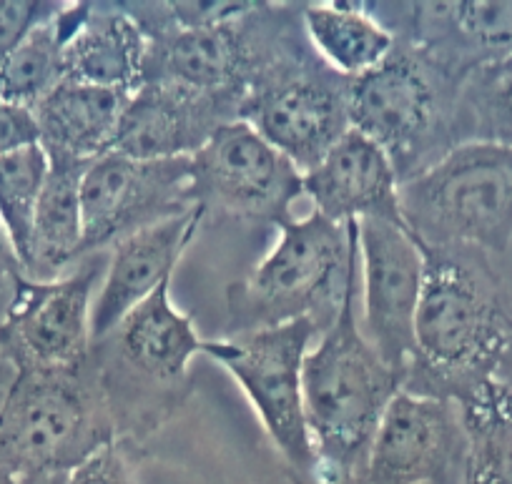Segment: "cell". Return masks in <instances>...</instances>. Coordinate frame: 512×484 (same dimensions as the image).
Segmentation results:
<instances>
[{
    "mask_svg": "<svg viewBox=\"0 0 512 484\" xmlns=\"http://www.w3.org/2000/svg\"><path fill=\"white\" fill-rule=\"evenodd\" d=\"M206 221L204 211L191 209L169 221L149 226L113 246L106 279L93 301V342L118 327V321L144 304L164 281L174 279L181 256Z\"/></svg>",
    "mask_w": 512,
    "mask_h": 484,
    "instance_id": "cell-18",
    "label": "cell"
},
{
    "mask_svg": "<svg viewBox=\"0 0 512 484\" xmlns=\"http://www.w3.org/2000/svg\"><path fill=\"white\" fill-rule=\"evenodd\" d=\"M460 81L452 68L405 41H397L374 71L352 81V128L390 156L400 186L455 148Z\"/></svg>",
    "mask_w": 512,
    "mask_h": 484,
    "instance_id": "cell-5",
    "label": "cell"
},
{
    "mask_svg": "<svg viewBox=\"0 0 512 484\" xmlns=\"http://www.w3.org/2000/svg\"><path fill=\"white\" fill-rule=\"evenodd\" d=\"M191 196L204 216L279 229L304 196V179L249 123L234 121L191 156Z\"/></svg>",
    "mask_w": 512,
    "mask_h": 484,
    "instance_id": "cell-10",
    "label": "cell"
},
{
    "mask_svg": "<svg viewBox=\"0 0 512 484\" xmlns=\"http://www.w3.org/2000/svg\"><path fill=\"white\" fill-rule=\"evenodd\" d=\"M302 23L317 56L349 81L374 71L397 43L362 3H302Z\"/></svg>",
    "mask_w": 512,
    "mask_h": 484,
    "instance_id": "cell-22",
    "label": "cell"
},
{
    "mask_svg": "<svg viewBox=\"0 0 512 484\" xmlns=\"http://www.w3.org/2000/svg\"><path fill=\"white\" fill-rule=\"evenodd\" d=\"M400 211L427 249L505 254L512 244V146L457 143L400 186Z\"/></svg>",
    "mask_w": 512,
    "mask_h": 484,
    "instance_id": "cell-6",
    "label": "cell"
},
{
    "mask_svg": "<svg viewBox=\"0 0 512 484\" xmlns=\"http://www.w3.org/2000/svg\"><path fill=\"white\" fill-rule=\"evenodd\" d=\"M128 93L63 78L36 108L38 138L46 156L93 161L113 151Z\"/></svg>",
    "mask_w": 512,
    "mask_h": 484,
    "instance_id": "cell-20",
    "label": "cell"
},
{
    "mask_svg": "<svg viewBox=\"0 0 512 484\" xmlns=\"http://www.w3.org/2000/svg\"><path fill=\"white\" fill-rule=\"evenodd\" d=\"M359 281L337 321L304 357V417L314 484H359L379 422L405 382L379 359L357 321Z\"/></svg>",
    "mask_w": 512,
    "mask_h": 484,
    "instance_id": "cell-2",
    "label": "cell"
},
{
    "mask_svg": "<svg viewBox=\"0 0 512 484\" xmlns=\"http://www.w3.org/2000/svg\"><path fill=\"white\" fill-rule=\"evenodd\" d=\"M244 96L144 83L131 93L113 151L139 161L191 158L216 131L241 121Z\"/></svg>",
    "mask_w": 512,
    "mask_h": 484,
    "instance_id": "cell-15",
    "label": "cell"
},
{
    "mask_svg": "<svg viewBox=\"0 0 512 484\" xmlns=\"http://www.w3.org/2000/svg\"><path fill=\"white\" fill-rule=\"evenodd\" d=\"M422 249L425 284L405 392L460 404L495 379L512 337V319L480 254Z\"/></svg>",
    "mask_w": 512,
    "mask_h": 484,
    "instance_id": "cell-1",
    "label": "cell"
},
{
    "mask_svg": "<svg viewBox=\"0 0 512 484\" xmlns=\"http://www.w3.org/2000/svg\"><path fill=\"white\" fill-rule=\"evenodd\" d=\"M116 442L93 359L63 369H23L0 404V454L18 474L73 472Z\"/></svg>",
    "mask_w": 512,
    "mask_h": 484,
    "instance_id": "cell-7",
    "label": "cell"
},
{
    "mask_svg": "<svg viewBox=\"0 0 512 484\" xmlns=\"http://www.w3.org/2000/svg\"><path fill=\"white\" fill-rule=\"evenodd\" d=\"M317 337L322 334L312 321L297 319L259 332L231 334L211 342L204 339L201 344V354L219 362L239 382L297 484H314L302 369Z\"/></svg>",
    "mask_w": 512,
    "mask_h": 484,
    "instance_id": "cell-9",
    "label": "cell"
},
{
    "mask_svg": "<svg viewBox=\"0 0 512 484\" xmlns=\"http://www.w3.org/2000/svg\"><path fill=\"white\" fill-rule=\"evenodd\" d=\"M63 3H41V0H0V56L11 51L18 41L28 36L38 23L61 11Z\"/></svg>",
    "mask_w": 512,
    "mask_h": 484,
    "instance_id": "cell-28",
    "label": "cell"
},
{
    "mask_svg": "<svg viewBox=\"0 0 512 484\" xmlns=\"http://www.w3.org/2000/svg\"><path fill=\"white\" fill-rule=\"evenodd\" d=\"M18 484H71V472L18 474Z\"/></svg>",
    "mask_w": 512,
    "mask_h": 484,
    "instance_id": "cell-30",
    "label": "cell"
},
{
    "mask_svg": "<svg viewBox=\"0 0 512 484\" xmlns=\"http://www.w3.org/2000/svg\"><path fill=\"white\" fill-rule=\"evenodd\" d=\"M495 379L500 384H505V387L512 389V337H510V344H507L505 354H502L500 367H497V372H495Z\"/></svg>",
    "mask_w": 512,
    "mask_h": 484,
    "instance_id": "cell-31",
    "label": "cell"
},
{
    "mask_svg": "<svg viewBox=\"0 0 512 484\" xmlns=\"http://www.w3.org/2000/svg\"><path fill=\"white\" fill-rule=\"evenodd\" d=\"M81 206V256L113 249L149 226L199 209L191 196V158L139 161L103 153L83 174Z\"/></svg>",
    "mask_w": 512,
    "mask_h": 484,
    "instance_id": "cell-11",
    "label": "cell"
},
{
    "mask_svg": "<svg viewBox=\"0 0 512 484\" xmlns=\"http://www.w3.org/2000/svg\"><path fill=\"white\" fill-rule=\"evenodd\" d=\"M397 41L412 43L465 76L472 66L512 56V3H362Z\"/></svg>",
    "mask_w": 512,
    "mask_h": 484,
    "instance_id": "cell-16",
    "label": "cell"
},
{
    "mask_svg": "<svg viewBox=\"0 0 512 484\" xmlns=\"http://www.w3.org/2000/svg\"><path fill=\"white\" fill-rule=\"evenodd\" d=\"M144 449L111 442L78 464L71 472V484H141L136 474V457Z\"/></svg>",
    "mask_w": 512,
    "mask_h": 484,
    "instance_id": "cell-27",
    "label": "cell"
},
{
    "mask_svg": "<svg viewBox=\"0 0 512 484\" xmlns=\"http://www.w3.org/2000/svg\"><path fill=\"white\" fill-rule=\"evenodd\" d=\"M98 276V261H88L56 281L18 279L0 324V352L16 372L76 367L91 357V311Z\"/></svg>",
    "mask_w": 512,
    "mask_h": 484,
    "instance_id": "cell-13",
    "label": "cell"
},
{
    "mask_svg": "<svg viewBox=\"0 0 512 484\" xmlns=\"http://www.w3.org/2000/svg\"><path fill=\"white\" fill-rule=\"evenodd\" d=\"M349 93L352 81L317 56L302 23L254 78L241 121L304 174L352 128Z\"/></svg>",
    "mask_w": 512,
    "mask_h": 484,
    "instance_id": "cell-8",
    "label": "cell"
},
{
    "mask_svg": "<svg viewBox=\"0 0 512 484\" xmlns=\"http://www.w3.org/2000/svg\"><path fill=\"white\" fill-rule=\"evenodd\" d=\"M460 404L402 389L374 434L359 484H465Z\"/></svg>",
    "mask_w": 512,
    "mask_h": 484,
    "instance_id": "cell-14",
    "label": "cell"
},
{
    "mask_svg": "<svg viewBox=\"0 0 512 484\" xmlns=\"http://www.w3.org/2000/svg\"><path fill=\"white\" fill-rule=\"evenodd\" d=\"M38 141V123L31 108L0 98V156L36 146Z\"/></svg>",
    "mask_w": 512,
    "mask_h": 484,
    "instance_id": "cell-29",
    "label": "cell"
},
{
    "mask_svg": "<svg viewBox=\"0 0 512 484\" xmlns=\"http://www.w3.org/2000/svg\"><path fill=\"white\" fill-rule=\"evenodd\" d=\"M304 196L334 224L384 219L405 224L400 211V176L390 156L364 133L349 128L317 166L302 174Z\"/></svg>",
    "mask_w": 512,
    "mask_h": 484,
    "instance_id": "cell-17",
    "label": "cell"
},
{
    "mask_svg": "<svg viewBox=\"0 0 512 484\" xmlns=\"http://www.w3.org/2000/svg\"><path fill=\"white\" fill-rule=\"evenodd\" d=\"M144 31L121 3H81L63 51L66 81L136 93L144 83Z\"/></svg>",
    "mask_w": 512,
    "mask_h": 484,
    "instance_id": "cell-19",
    "label": "cell"
},
{
    "mask_svg": "<svg viewBox=\"0 0 512 484\" xmlns=\"http://www.w3.org/2000/svg\"><path fill=\"white\" fill-rule=\"evenodd\" d=\"M359 281L357 221L334 224L317 211L279 226V241L246 279L226 289L231 334L309 319L319 334L337 321Z\"/></svg>",
    "mask_w": 512,
    "mask_h": 484,
    "instance_id": "cell-4",
    "label": "cell"
},
{
    "mask_svg": "<svg viewBox=\"0 0 512 484\" xmlns=\"http://www.w3.org/2000/svg\"><path fill=\"white\" fill-rule=\"evenodd\" d=\"M0 484H18V472L0 454Z\"/></svg>",
    "mask_w": 512,
    "mask_h": 484,
    "instance_id": "cell-32",
    "label": "cell"
},
{
    "mask_svg": "<svg viewBox=\"0 0 512 484\" xmlns=\"http://www.w3.org/2000/svg\"><path fill=\"white\" fill-rule=\"evenodd\" d=\"M357 226L362 332L379 359L405 382L415 359L425 249L405 224L364 219L357 221Z\"/></svg>",
    "mask_w": 512,
    "mask_h": 484,
    "instance_id": "cell-12",
    "label": "cell"
},
{
    "mask_svg": "<svg viewBox=\"0 0 512 484\" xmlns=\"http://www.w3.org/2000/svg\"><path fill=\"white\" fill-rule=\"evenodd\" d=\"M171 281L91 347L116 442L136 449H144L191 397L189 364L204 344L191 316L171 301Z\"/></svg>",
    "mask_w": 512,
    "mask_h": 484,
    "instance_id": "cell-3",
    "label": "cell"
},
{
    "mask_svg": "<svg viewBox=\"0 0 512 484\" xmlns=\"http://www.w3.org/2000/svg\"><path fill=\"white\" fill-rule=\"evenodd\" d=\"M465 484H512V389L490 379L460 402Z\"/></svg>",
    "mask_w": 512,
    "mask_h": 484,
    "instance_id": "cell-24",
    "label": "cell"
},
{
    "mask_svg": "<svg viewBox=\"0 0 512 484\" xmlns=\"http://www.w3.org/2000/svg\"><path fill=\"white\" fill-rule=\"evenodd\" d=\"M91 161L48 156V176L33 219L31 244L21 274L31 281H56L63 269L83 259L81 181Z\"/></svg>",
    "mask_w": 512,
    "mask_h": 484,
    "instance_id": "cell-21",
    "label": "cell"
},
{
    "mask_svg": "<svg viewBox=\"0 0 512 484\" xmlns=\"http://www.w3.org/2000/svg\"><path fill=\"white\" fill-rule=\"evenodd\" d=\"M452 136L457 143L512 146V56L472 66L462 76Z\"/></svg>",
    "mask_w": 512,
    "mask_h": 484,
    "instance_id": "cell-25",
    "label": "cell"
},
{
    "mask_svg": "<svg viewBox=\"0 0 512 484\" xmlns=\"http://www.w3.org/2000/svg\"><path fill=\"white\" fill-rule=\"evenodd\" d=\"M78 16L81 3H63L61 11L0 56V98L33 111L66 78L63 51Z\"/></svg>",
    "mask_w": 512,
    "mask_h": 484,
    "instance_id": "cell-23",
    "label": "cell"
},
{
    "mask_svg": "<svg viewBox=\"0 0 512 484\" xmlns=\"http://www.w3.org/2000/svg\"><path fill=\"white\" fill-rule=\"evenodd\" d=\"M48 176V156L41 143L0 156V229L18 266L28 254L33 219Z\"/></svg>",
    "mask_w": 512,
    "mask_h": 484,
    "instance_id": "cell-26",
    "label": "cell"
}]
</instances>
